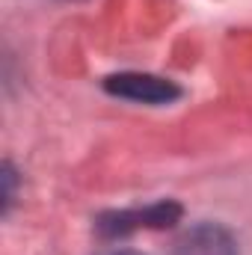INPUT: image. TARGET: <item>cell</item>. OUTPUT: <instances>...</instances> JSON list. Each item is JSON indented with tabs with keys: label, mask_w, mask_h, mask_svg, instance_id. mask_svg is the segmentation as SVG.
<instances>
[{
	"label": "cell",
	"mask_w": 252,
	"mask_h": 255,
	"mask_svg": "<svg viewBox=\"0 0 252 255\" xmlns=\"http://www.w3.org/2000/svg\"><path fill=\"white\" fill-rule=\"evenodd\" d=\"M181 220V205L172 199L145 205V208H125V211H104L95 220L98 235L104 238H125L139 229H172Z\"/></svg>",
	"instance_id": "6da1fadb"
},
{
	"label": "cell",
	"mask_w": 252,
	"mask_h": 255,
	"mask_svg": "<svg viewBox=\"0 0 252 255\" xmlns=\"http://www.w3.org/2000/svg\"><path fill=\"white\" fill-rule=\"evenodd\" d=\"M104 89L110 95H119L127 101H139V104H169L175 98H181V89L157 74H142V71H122V74H110L104 80Z\"/></svg>",
	"instance_id": "7a4b0ae2"
},
{
	"label": "cell",
	"mask_w": 252,
	"mask_h": 255,
	"mask_svg": "<svg viewBox=\"0 0 252 255\" xmlns=\"http://www.w3.org/2000/svg\"><path fill=\"white\" fill-rule=\"evenodd\" d=\"M172 255H238V244L220 223H199L175 241Z\"/></svg>",
	"instance_id": "3957f363"
},
{
	"label": "cell",
	"mask_w": 252,
	"mask_h": 255,
	"mask_svg": "<svg viewBox=\"0 0 252 255\" xmlns=\"http://www.w3.org/2000/svg\"><path fill=\"white\" fill-rule=\"evenodd\" d=\"M0 172H3V175H0V181H3V214H6V211H9V205H12V199H15V169H12V163L6 160Z\"/></svg>",
	"instance_id": "277c9868"
},
{
	"label": "cell",
	"mask_w": 252,
	"mask_h": 255,
	"mask_svg": "<svg viewBox=\"0 0 252 255\" xmlns=\"http://www.w3.org/2000/svg\"><path fill=\"white\" fill-rule=\"evenodd\" d=\"M104 255H145V253H136V250H113V253H104Z\"/></svg>",
	"instance_id": "5b68a950"
}]
</instances>
